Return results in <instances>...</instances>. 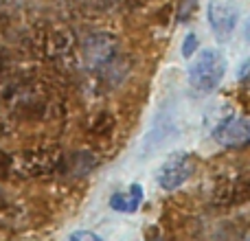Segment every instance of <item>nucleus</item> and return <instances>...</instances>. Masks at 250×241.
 <instances>
[{"instance_id": "obj_4", "label": "nucleus", "mask_w": 250, "mask_h": 241, "mask_svg": "<svg viewBox=\"0 0 250 241\" xmlns=\"http://www.w3.org/2000/svg\"><path fill=\"white\" fill-rule=\"evenodd\" d=\"M207 18L213 33L226 40L235 33L239 22V4L235 0H211L207 7Z\"/></svg>"}, {"instance_id": "obj_2", "label": "nucleus", "mask_w": 250, "mask_h": 241, "mask_svg": "<svg viewBox=\"0 0 250 241\" xmlns=\"http://www.w3.org/2000/svg\"><path fill=\"white\" fill-rule=\"evenodd\" d=\"M226 75V57L220 48H204L191 57L189 86L200 95H208L222 83Z\"/></svg>"}, {"instance_id": "obj_8", "label": "nucleus", "mask_w": 250, "mask_h": 241, "mask_svg": "<svg viewBox=\"0 0 250 241\" xmlns=\"http://www.w3.org/2000/svg\"><path fill=\"white\" fill-rule=\"evenodd\" d=\"M195 53H198V35H195V33H187L185 35V42H182V55H185L187 60H191Z\"/></svg>"}, {"instance_id": "obj_6", "label": "nucleus", "mask_w": 250, "mask_h": 241, "mask_svg": "<svg viewBox=\"0 0 250 241\" xmlns=\"http://www.w3.org/2000/svg\"><path fill=\"white\" fill-rule=\"evenodd\" d=\"M213 138L224 147H242L250 141V123L246 117H226L213 127Z\"/></svg>"}, {"instance_id": "obj_1", "label": "nucleus", "mask_w": 250, "mask_h": 241, "mask_svg": "<svg viewBox=\"0 0 250 241\" xmlns=\"http://www.w3.org/2000/svg\"><path fill=\"white\" fill-rule=\"evenodd\" d=\"M83 60L88 68L99 73V79L105 81H121L125 73V61L119 51V42L108 33H97L83 42Z\"/></svg>"}, {"instance_id": "obj_5", "label": "nucleus", "mask_w": 250, "mask_h": 241, "mask_svg": "<svg viewBox=\"0 0 250 241\" xmlns=\"http://www.w3.org/2000/svg\"><path fill=\"white\" fill-rule=\"evenodd\" d=\"M57 162H60V151L55 154L53 149H33L16 156V160H11L9 167L18 176H44L53 171Z\"/></svg>"}, {"instance_id": "obj_7", "label": "nucleus", "mask_w": 250, "mask_h": 241, "mask_svg": "<svg viewBox=\"0 0 250 241\" xmlns=\"http://www.w3.org/2000/svg\"><path fill=\"white\" fill-rule=\"evenodd\" d=\"M141 200H143L141 186H132L127 193L112 195V200H110V206H112L114 211H121V213H134L138 208V204H141Z\"/></svg>"}, {"instance_id": "obj_9", "label": "nucleus", "mask_w": 250, "mask_h": 241, "mask_svg": "<svg viewBox=\"0 0 250 241\" xmlns=\"http://www.w3.org/2000/svg\"><path fill=\"white\" fill-rule=\"evenodd\" d=\"M68 241H104L97 233H92V230H77V233L70 235Z\"/></svg>"}, {"instance_id": "obj_10", "label": "nucleus", "mask_w": 250, "mask_h": 241, "mask_svg": "<svg viewBox=\"0 0 250 241\" xmlns=\"http://www.w3.org/2000/svg\"><path fill=\"white\" fill-rule=\"evenodd\" d=\"M9 132V119L4 112H0V134H7Z\"/></svg>"}, {"instance_id": "obj_3", "label": "nucleus", "mask_w": 250, "mask_h": 241, "mask_svg": "<svg viewBox=\"0 0 250 241\" xmlns=\"http://www.w3.org/2000/svg\"><path fill=\"white\" fill-rule=\"evenodd\" d=\"M195 160L189 154H173L163 162V167L156 173V182L165 191H176L193 176Z\"/></svg>"}]
</instances>
